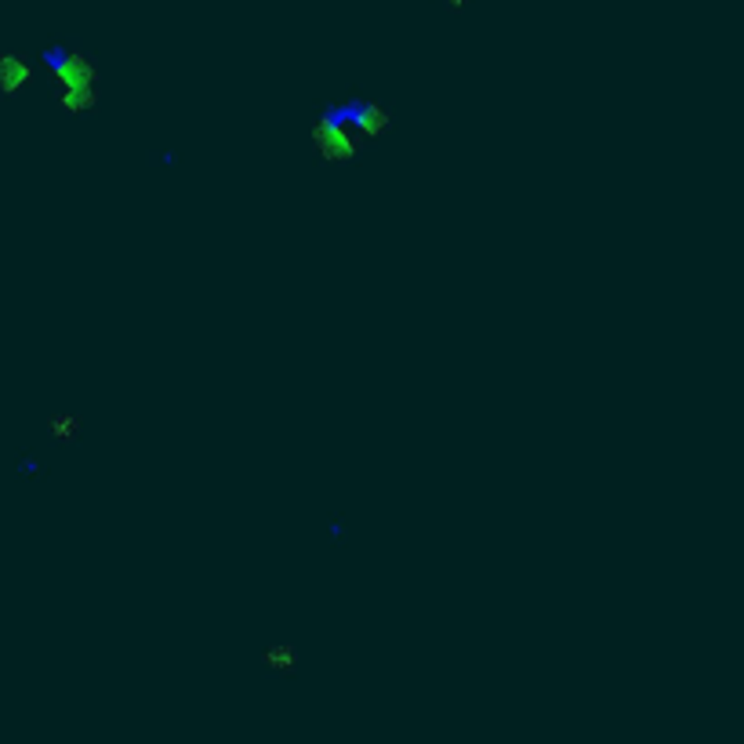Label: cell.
I'll return each instance as SVG.
<instances>
[{"instance_id": "obj_1", "label": "cell", "mask_w": 744, "mask_h": 744, "mask_svg": "<svg viewBox=\"0 0 744 744\" xmlns=\"http://www.w3.org/2000/svg\"><path fill=\"white\" fill-rule=\"evenodd\" d=\"M450 4H454V8H461V4H465V0H450Z\"/></svg>"}]
</instances>
